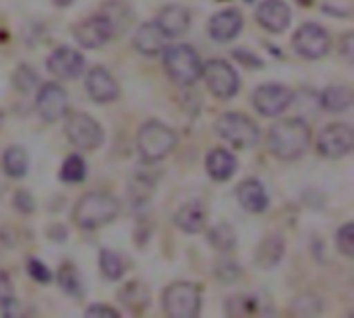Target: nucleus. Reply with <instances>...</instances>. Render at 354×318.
<instances>
[{"instance_id":"f257e3e1","label":"nucleus","mask_w":354,"mask_h":318,"mask_svg":"<svg viewBox=\"0 0 354 318\" xmlns=\"http://www.w3.org/2000/svg\"><path fill=\"white\" fill-rule=\"evenodd\" d=\"M270 151L282 159L292 161L299 159L311 143V128L301 118H288L280 120L270 128Z\"/></svg>"},{"instance_id":"f03ea898","label":"nucleus","mask_w":354,"mask_h":318,"mask_svg":"<svg viewBox=\"0 0 354 318\" xmlns=\"http://www.w3.org/2000/svg\"><path fill=\"white\" fill-rule=\"evenodd\" d=\"M118 201L108 192H87L79 199L73 219L81 230H95L110 223L118 215Z\"/></svg>"},{"instance_id":"7ed1b4c3","label":"nucleus","mask_w":354,"mask_h":318,"mask_svg":"<svg viewBox=\"0 0 354 318\" xmlns=\"http://www.w3.org/2000/svg\"><path fill=\"white\" fill-rule=\"evenodd\" d=\"M174 147H176V132L170 126L149 120L139 128L137 149L143 161H149V163L160 161L166 155H170Z\"/></svg>"},{"instance_id":"20e7f679","label":"nucleus","mask_w":354,"mask_h":318,"mask_svg":"<svg viewBox=\"0 0 354 318\" xmlns=\"http://www.w3.org/2000/svg\"><path fill=\"white\" fill-rule=\"evenodd\" d=\"M164 66L168 77L178 85H193L201 77V58L191 46H172L166 48Z\"/></svg>"},{"instance_id":"39448f33","label":"nucleus","mask_w":354,"mask_h":318,"mask_svg":"<svg viewBox=\"0 0 354 318\" xmlns=\"http://www.w3.org/2000/svg\"><path fill=\"white\" fill-rule=\"evenodd\" d=\"M216 132L218 137H222L226 143H230L236 149H249L259 139L257 124L249 116L236 114V112L222 114L216 122Z\"/></svg>"},{"instance_id":"423d86ee","label":"nucleus","mask_w":354,"mask_h":318,"mask_svg":"<svg viewBox=\"0 0 354 318\" xmlns=\"http://www.w3.org/2000/svg\"><path fill=\"white\" fill-rule=\"evenodd\" d=\"M201 310V292L193 284H172L164 292V312L174 318H193Z\"/></svg>"},{"instance_id":"0eeeda50","label":"nucleus","mask_w":354,"mask_h":318,"mask_svg":"<svg viewBox=\"0 0 354 318\" xmlns=\"http://www.w3.org/2000/svg\"><path fill=\"white\" fill-rule=\"evenodd\" d=\"M201 77L207 83V89L220 97V99H230L239 93L241 79L236 70L226 62V60H209L201 66Z\"/></svg>"},{"instance_id":"6e6552de","label":"nucleus","mask_w":354,"mask_h":318,"mask_svg":"<svg viewBox=\"0 0 354 318\" xmlns=\"http://www.w3.org/2000/svg\"><path fill=\"white\" fill-rule=\"evenodd\" d=\"M64 135L75 147H79L83 151H93L104 141L102 126L89 114H81V112L68 116V120L64 124Z\"/></svg>"},{"instance_id":"1a4fd4ad","label":"nucleus","mask_w":354,"mask_h":318,"mask_svg":"<svg viewBox=\"0 0 354 318\" xmlns=\"http://www.w3.org/2000/svg\"><path fill=\"white\" fill-rule=\"evenodd\" d=\"M292 43H295V50L303 58L317 60V58H324L330 52L332 39H330L328 31L322 25H317V23H305L295 33Z\"/></svg>"},{"instance_id":"9d476101","label":"nucleus","mask_w":354,"mask_h":318,"mask_svg":"<svg viewBox=\"0 0 354 318\" xmlns=\"http://www.w3.org/2000/svg\"><path fill=\"white\" fill-rule=\"evenodd\" d=\"M253 106L259 114L263 116H278L284 110H288V106L292 103L295 95L288 87L280 85V83H268L261 85L253 91Z\"/></svg>"},{"instance_id":"9b49d317","label":"nucleus","mask_w":354,"mask_h":318,"mask_svg":"<svg viewBox=\"0 0 354 318\" xmlns=\"http://www.w3.org/2000/svg\"><path fill=\"white\" fill-rule=\"evenodd\" d=\"M354 147V130L348 124H330L322 130L317 149L324 157L338 159L353 151Z\"/></svg>"},{"instance_id":"f8f14e48","label":"nucleus","mask_w":354,"mask_h":318,"mask_svg":"<svg viewBox=\"0 0 354 318\" xmlns=\"http://www.w3.org/2000/svg\"><path fill=\"white\" fill-rule=\"evenodd\" d=\"M73 35L83 48H100L114 35V23L108 14H95L77 23L73 27Z\"/></svg>"},{"instance_id":"ddd939ff","label":"nucleus","mask_w":354,"mask_h":318,"mask_svg":"<svg viewBox=\"0 0 354 318\" xmlns=\"http://www.w3.org/2000/svg\"><path fill=\"white\" fill-rule=\"evenodd\" d=\"M37 112L46 122H56L60 118H64L66 110H68V95L66 91L56 85V83H46L41 85L39 93H37Z\"/></svg>"},{"instance_id":"4468645a","label":"nucleus","mask_w":354,"mask_h":318,"mask_svg":"<svg viewBox=\"0 0 354 318\" xmlns=\"http://www.w3.org/2000/svg\"><path fill=\"white\" fill-rule=\"evenodd\" d=\"M83 68H85L83 56L68 46L56 48L48 58V70L58 79H77L83 72Z\"/></svg>"},{"instance_id":"2eb2a0df","label":"nucleus","mask_w":354,"mask_h":318,"mask_svg":"<svg viewBox=\"0 0 354 318\" xmlns=\"http://www.w3.org/2000/svg\"><path fill=\"white\" fill-rule=\"evenodd\" d=\"M85 89L95 103H110L118 97L116 79L102 66H95L89 70L87 81H85Z\"/></svg>"},{"instance_id":"dca6fc26","label":"nucleus","mask_w":354,"mask_h":318,"mask_svg":"<svg viewBox=\"0 0 354 318\" xmlns=\"http://www.w3.org/2000/svg\"><path fill=\"white\" fill-rule=\"evenodd\" d=\"M257 21L263 29L280 33L290 25V8L284 0H263L257 6Z\"/></svg>"},{"instance_id":"f3484780","label":"nucleus","mask_w":354,"mask_h":318,"mask_svg":"<svg viewBox=\"0 0 354 318\" xmlns=\"http://www.w3.org/2000/svg\"><path fill=\"white\" fill-rule=\"evenodd\" d=\"M241 29H243V14L236 8L220 10L209 21V35H212V39L222 41V43L234 39L241 33Z\"/></svg>"},{"instance_id":"a211bd4d","label":"nucleus","mask_w":354,"mask_h":318,"mask_svg":"<svg viewBox=\"0 0 354 318\" xmlns=\"http://www.w3.org/2000/svg\"><path fill=\"white\" fill-rule=\"evenodd\" d=\"M156 25L166 33V37H180L191 27V14L185 6L170 4L160 10Z\"/></svg>"},{"instance_id":"6ab92c4d","label":"nucleus","mask_w":354,"mask_h":318,"mask_svg":"<svg viewBox=\"0 0 354 318\" xmlns=\"http://www.w3.org/2000/svg\"><path fill=\"white\" fill-rule=\"evenodd\" d=\"M166 33L156 25V23H143L137 33H135V48L143 54V56H156L166 48Z\"/></svg>"},{"instance_id":"aec40b11","label":"nucleus","mask_w":354,"mask_h":318,"mask_svg":"<svg viewBox=\"0 0 354 318\" xmlns=\"http://www.w3.org/2000/svg\"><path fill=\"white\" fill-rule=\"evenodd\" d=\"M205 221H207V209L199 201H191L183 205L174 215V223L187 234H199L205 228Z\"/></svg>"},{"instance_id":"412c9836","label":"nucleus","mask_w":354,"mask_h":318,"mask_svg":"<svg viewBox=\"0 0 354 318\" xmlns=\"http://www.w3.org/2000/svg\"><path fill=\"white\" fill-rule=\"evenodd\" d=\"M236 199L251 213H261L268 207V203H270L263 184L257 182V180H245V182H241L239 188H236Z\"/></svg>"},{"instance_id":"4be33fe9","label":"nucleus","mask_w":354,"mask_h":318,"mask_svg":"<svg viewBox=\"0 0 354 318\" xmlns=\"http://www.w3.org/2000/svg\"><path fill=\"white\" fill-rule=\"evenodd\" d=\"M207 172L214 180L218 182H224L228 180L234 172H236V159L232 153L224 151V149H214L209 155H207Z\"/></svg>"},{"instance_id":"5701e85b","label":"nucleus","mask_w":354,"mask_h":318,"mask_svg":"<svg viewBox=\"0 0 354 318\" xmlns=\"http://www.w3.org/2000/svg\"><path fill=\"white\" fill-rule=\"evenodd\" d=\"M120 302L131 310V312H143L149 306V290L139 284V281H129L120 292H118Z\"/></svg>"},{"instance_id":"b1692460","label":"nucleus","mask_w":354,"mask_h":318,"mask_svg":"<svg viewBox=\"0 0 354 318\" xmlns=\"http://www.w3.org/2000/svg\"><path fill=\"white\" fill-rule=\"evenodd\" d=\"M284 255V240L280 236H270L266 238L255 255V261L261 265V269H274Z\"/></svg>"},{"instance_id":"393cba45","label":"nucleus","mask_w":354,"mask_h":318,"mask_svg":"<svg viewBox=\"0 0 354 318\" xmlns=\"http://www.w3.org/2000/svg\"><path fill=\"white\" fill-rule=\"evenodd\" d=\"M322 106L328 112H344L353 106V89L346 85H332L322 93Z\"/></svg>"},{"instance_id":"a878e982","label":"nucleus","mask_w":354,"mask_h":318,"mask_svg":"<svg viewBox=\"0 0 354 318\" xmlns=\"http://www.w3.org/2000/svg\"><path fill=\"white\" fill-rule=\"evenodd\" d=\"M2 168L10 178H23L29 168V157L23 147H8L2 155Z\"/></svg>"},{"instance_id":"bb28decb","label":"nucleus","mask_w":354,"mask_h":318,"mask_svg":"<svg viewBox=\"0 0 354 318\" xmlns=\"http://www.w3.org/2000/svg\"><path fill=\"white\" fill-rule=\"evenodd\" d=\"M257 312H259V302L255 296L236 294V296H230L226 302L228 317H255Z\"/></svg>"},{"instance_id":"cd10ccee","label":"nucleus","mask_w":354,"mask_h":318,"mask_svg":"<svg viewBox=\"0 0 354 318\" xmlns=\"http://www.w3.org/2000/svg\"><path fill=\"white\" fill-rule=\"evenodd\" d=\"M207 238H209V244H212L214 248L222 250V252L232 250V248H234V244H236L234 230H232L228 223H218L216 228H212V230H209V234H207Z\"/></svg>"},{"instance_id":"c85d7f7f","label":"nucleus","mask_w":354,"mask_h":318,"mask_svg":"<svg viewBox=\"0 0 354 318\" xmlns=\"http://www.w3.org/2000/svg\"><path fill=\"white\" fill-rule=\"evenodd\" d=\"M56 281L62 288V292H66L71 296H81V279H79V273H77L75 265L64 263L56 273Z\"/></svg>"},{"instance_id":"c756f323","label":"nucleus","mask_w":354,"mask_h":318,"mask_svg":"<svg viewBox=\"0 0 354 318\" xmlns=\"http://www.w3.org/2000/svg\"><path fill=\"white\" fill-rule=\"evenodd\" d=\"M87 174V166L83 161L81 155H68L62 163V170H60V178L68 184H77L85 178Z\"/></svg>"},{"instance_id":"7c9ffc66","label":"nucleus","mask_w":354,"mask_h":318,"mask_svg":"<svg viewBox=\"0 0 354 318\" xmlns=\"http://www.w3.org/2000/svg\"><path fill=\"white\" fill-rule=\"evenodd\" d=\"M100 267L104 277H108L110 281H118L124 275V263L118 255H114L112 250H102L100 252Z\"/></svg>"},{"instance_id":"2f4dec72","label":"nucleus","mask_w":354,"mask_h":318,"mask_svg":"<svg viewBox=\"0 0 354 318\" xmlns=\"http://www.w3.org/2000/svg\"><path fill=\"white\" fill-rule=\"evenodd\" d=\"M324 310V304L322 300H317L315 296H299L292 306H290V312L295 317H317L319 312Z\"/></svg>"},{"instance_id":"473e14b6","label":"nucleus","mask_w":354,"mask_h":318,"mask_svg":"<svg viewBox=\"0 0 354 318\" xmlns=\"http://www.w3.org/2000/svg\"><path fill=\"white\" fill-rule=\"evenodd\" d=\"M12 85H15L17 91H23V93L31 91V89L37 85V74H35V70L21 64V66L15 70V74H12Z\"/></svg>"},{"instance_id":"72a5a7b5","label":"nucleus","mask_w":354,"mask_h":318,"mask_svg":"<svg viewBox=\"0 0 354 318\" xmlns=\"http://www.w3.org/2000/svg\"><path fill=\"white\" fill-rule=\"evenodd\" d=\"M336 246L344 257H354V223H346L338 230Z\"/></svg>"},{"instance_id":"f704fd0d","label":"nucleus","mask_w":354,"mask_h":318,"mask_svg":"<svg viewBox=\"0 0 354 318\" xmlns=\"http://www.w3.org/2000/svg\"><path fill=\"white\" fill-rule=\"evenodd\" d=\"M27 271H29V275H31L35 281H39V284H50V281H52V273H50L48 267H46L41 261H37V259H29Z\"/></svg>"},{"instance_id":"c9c22d12","label":"nucleus","mask_w":354,"mask_h":318,"mask_svg":"<svg viewBox=\"0 0 354 318\" xmlns=\"http://www.w3.org/2000/svg\"><path fill=\"white\" fill-rule=\"evenodd\" d=\"M234 58L239 60V62H243L245 66H251V68H261L263 66V60L259 58V56H255V54H249L247 50H234Z\"/></svg>"},{"instance_id":"e433bc0d","label":"nucleus","mask_w":354,"mask_h":318,"mask_svg":"<svg viewBox=\"0 0 354 318\" xmlns=\"http://www.w3.org/2000/svg\"><path fill=\"white\" fill-rule=\"evenodd\" d=\"M87 317H108V318H116L118 317V310H114L112 306H106V304H93L85 310Z\"/></svg>"},{"instance_id":"4c0bfd02","label":"nucleus","mask_w":354,"mask_h":318,"mask_svg":"<svg viewBox=\"0 0 354 318\" xmlns=\"http://www.w3.org/2000/svg\"><path fill=\"white\" fill-rule=\"evenodd\" d=\"M15 207H17L19 211H23V213H29V211H33V201H31L29 192H25V190H19V192L15 195Z\"/></svg>"},{"instance_id":"58836bf2","label":"nucleus","mask_w":354,"mask_h":318,"mask_svg":"<svg viewBox=\"0 0 354 318\" xmlns=\"http://www.w3.org/2000/svg\"><path fill=\"white\" fill-rule=\"evenodd\" d=\"M10 298H12V284H10V277H8L4 271H0V304L6 302V300H10Z\"/></svg>"},{"instance_id":"ea45409f","label":"nucleus","mask_w":354,"mask_h":318,"mask_svg":"<svg viewBox=\"0 0 354 318\" xmlns=\"http://www.w3.org/2000/svg\"><path fill=\"white\" fill-rule=\"evenodd\" d=\"M340 46H342V54H344L346 58H353V52H354V37H353V33H346Z\"/></svg>"},{"instance_id":"a19ab883","label":"nucleus","mask_w":354,"mask_h":318,"mask_svg":"<svg viewBox=\"0 0 354 318\" xmlns=\"http://www.w3.org/2000/svg\"><path fill=\"white\" fill-rule=\"evenodd\" d=\"M75 0H54V4L56 6H68V4H73Z\"/></svg>"},{"instance_id":"79ce46f5","label":"nucleus","mask_w":354,"mask_h":318,"mask_svg":"<svg viewBox=\"0 0 354 318\" xmlns=\"http://www.w3.org/2000/svg\"><path fill=\"white\" fill-rule=\"evenodd\" d=\"M2 122H4V116H2V112H0V128H2Z\"/></svg>"},{"instance_id":"37998d69","label":"nucleus","mask_w":354,"mask_h":318,"mask_svg":"<svg viewBox=\"0 0 354 318\" xmlns=\"http://www.w3.org/2000/svg\"><path fill=\"white\" fill-rule=\"evenodd\" d=\"M0 192H2V178H0Z\"/></svg>"}]
</instances>
